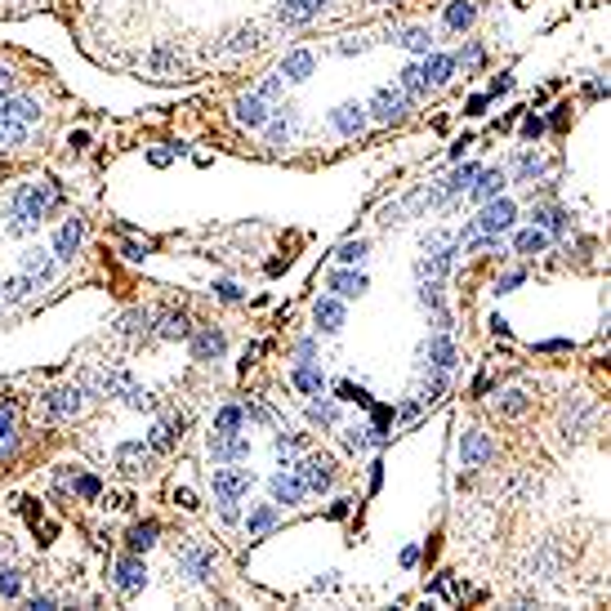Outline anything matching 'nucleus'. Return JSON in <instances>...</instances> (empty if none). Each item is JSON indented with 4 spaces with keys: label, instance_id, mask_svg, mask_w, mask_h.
<instances>
[{
    "label": "nucleus",
    "instance_id": "f257e3e1",
    "mask_svg": "<svg viewBox=\"0 0 611 611\" xmlns=\"http://www.w3.org/2000/svg\"><path fill=\"white\" fill-rule=\"evenodd\" d=\"M210 482H214V495H219L223 504H233V500H241V495H250L255 477L245 473V469H214Z\"/></svg>",
    "mask_w": 611,
    "mask_h": 611
},
{
    "label": "nucleus",
    "instance_id": "f03ea898",
    "mask_svg": "<svg viewBox=\"0 0 611 611\" xmlns=\"http://www.w3.org/2000/svg\"><path fill=\"white\" fill-rule=\"evenodd\" d=\"M514 219H518V210H514V201H491L482 214H477V223L473 228H482V233H504V228H514Z\"/></svg>",
    "mask_w": 611,
    "mask_h": 611
},
{
    "label": "nucleus",
    "instance_id": "7ed1b4c3",
    "mask_svg": "<svg viewBox=\"0 0 611 611\" xmlns=\"http://www.w3.org/2000/svg\"><path fill=\"white\" fill-rule=\"evenodd\" d=\"M459 459H464L469 469L487 464V459H491V442L477 433V428H464V437H459Z\"/></svg>",
    "mask_w": 611,
    "mask_h": 611
},
{
    "label": "nucleus",
    "instance_id": "20e7f679",
    "mask_svg": "<svg viewBox=\"0 0 611 611\" xmlns=\"http://www.w3.org/2000/svg\"><path fill=\"white\" fill-rule=\"evenodd\" d=\"M299 477H304V491H326V487H330V469H326L322 455L304 459V464H299Z\"/></svg>",
    "mask_w": 611,
    "mask_h": 611
},
{
    "label": "nucleus",
    "instance_id": "39448f33",
    "mask_svg": "<svg viewBox=\"0 0 611 611\" xmlns=\"http://www.w3.org/2000/svg\"><path fill=\"white\" fill-rule=\"evenodd\" d=\"M80 402H85V398H80L76 388H58V393H49V398H45V410H49V415H76Z\"/></svg>",
    "mask_w": 611,
    "mask_h": 611
},
{
    "label": "nucleus",
    "instance_id": "423d86ee",
    "mask_svg": "<svg viewBox=\"0 0 611 611\" xmlns=\"http://www.w3.org/2000/svg\"><path fill=\"white\" fill-rule=\"evenodd\" d=\"M299 495H304V482L299 477H272V500H282V504H299Z\"/></svg>",
    "mask_w": 611,
    "mask_h": 611
},
{
    "label": "nucleus",
    "instance_id": "0eeeda50",
    "mask_svg": "<svg viewBox=\"0 0 611 611\" xmlns=\"http://www.w3.org/2000/svg\"><path fill=\"white\" fill-rule=\"evenodd\" d=\"M500 188H504V174H500V170H487V174L473 184V201H487V196L500 192Z\"/></svg>",
    "mask_w": 611,
    "mask_h": 611
},
{
    "label": "nucleus",
    "instance_id": "6e6552de",
    "mask_svg": "<svg viewBox=\"0 0 611 611\" xmlns=\"http://www.w3.org/2000/svg\"><path fill=\"white\" fill-rule=\"evenodd\" d=\"M76 241H80V223H63V233H58V259H72L76 255Z\"/></svg>",
    "mask_w": 611,
    "mask_h": 611
},
{
    "label": "nucleus",
    "instance_id": "1a4fd4ad",
    "mask_svg": "<svg viewBox=\"0 0 611 611\" xmlns=\"http://www.w3.org/2000/svg\"><path fill=\"white\" fill-rule=\"evenodd\" d=\"M117 585H121L125 593H134V589L143 585V571H139V563H121V571H117Z\"/></svg>",
    "mask_w": 611,
    "mask_h": 611
},
{
    "label": "nucleus",
    "instance_id": "9d476101",
    "mask_svg": "<svg viewBox=\"0 0 611 611\" xmlns=\"http://www.w3.org/2000/svg\"><path fill=\"white\" fill-rule=\"evenodd\" d=\"M339 322H344V308L339 304H317V326H326V330H339Z\"/></svg>",
    "mask_w": 611,
    "mask_h": 611
},
{
    "label": "nucleus",
    "instance_id": "9b49d317",
    "mask_svg": "<svg viewBox=\"0 0 611 611\" xmlns=\"http://www.w3.org/2000/svg\"><path fill=\"white\" fill-rule=\"evenodd\" d=\"M241 406H228V410H219V424H214V433H237L241 428Z\"/></svg>",
    "mask_w": 611,
    "mask_h": 611
},
{
    "label": "nucleus",
    "instance_id": "f8f14e48",
    "mask_svg": "<svg viewBox=\"0 0 611 611\" xmlns=\"http://www.w3.org/2000/svg\"><path fill=\"white\" fill-rule=\"evenodd\" d=\"M335 290H339V294H361V290H366V277L339 272V277H335Z\"/></svg>",
    "mask_w": 611,
    "mask_h": 611
},
{
    "label": "nucleus",
    "instance_id": "ddd939ff",
    "mask_svg": "<svg viewBox=\"0 0 611 611\" xmlns=\"http://www.w3.org/2000/svg\"><path fill=\"white\" fill-rule=\"evenodd\" d=\"M500 410H504V415H522V410H526V393L514 388L509 398H500Z\"/></svg>",
    "mask_w": 611,
    "mask_h": 611
},
{
    "label": "nucleus",
    "instance_id": "4468645a",
    "mask_svg": "<svg viewBox=\"0 0 611 611\" xmlns=\"http://www.w3.org/2000/svg\"><path fill=\"white\" fill-rule=\"evenodd\" d=\"M156 540V526L152 522H143V526H134V536H129V544H134V549H147V544Z\"/></svg>",
    "mask_w": 611,
    "mask_h": 611
},
{
    "label": "nucleus",
    "instance_id": "2eb2a0df",
    "mask_svg": "<svg viewBox=\"0 0 611 611\" xmlns=\"http://www.w3.org/2000/svg\"><path fill=\"white\" fill-rule=\"evenodd\" d=\"M294 384H299L304 393H317V388H322V375H317V371H304V366H299V371H294Z\"/></svg>",
    "mask_w": 611,
    "mask_h": 611
},
{
    "label": "nucleus",
    "instance_id": "dca6fc26",
    "mask_svg": "<svg viewBox=\"0 0 611 611\" xmlns=\"http://www.w3.org/2000/svg\"><path fill=\"white\" fill-rule=\"evenodd\" d=\"M514 245H518L522 255H536V250H544V237H540V233H522Z\"/></svg>",
    "mask_w": 611,
    "mask_h": 611
},
{
    "label": "nucleus",
    "instance_id": "f3484780",
    "mask_svg": "<svg viewBox=\"0 0 611 611\" xmlns=\"http://www.w3.org/2000/svg\"><path fill=\"white\" fill-rule=\"evenodd\" d=\"M433 361H437V366H451V361H455V349H451L447 339H437V344H433Z\"/></svg>",
    "mask_w": 611,
    "mask_h": 611
},
{
    "label": "nucleus",
    "instance_id": "a211bd4d",
    "mask_svg": "<svg viewBox=\"0 0 611 611\" xmlns=\"http://www.w3.org/2000/svg\"><path fill=\"white\" fill-rule=\"evenodd\" d=\"M268 526H272V509H259L250 518V531H268Z\"/></svg>",
    "mask_w": 611,
    "mask_h": 611
},
{
    "label": "nucleus",
    "instance_id": "6ab92c4d",
    "mask_svg": "<svg viewBox=\"0 0 611 611\" xmlns=\"http://www.w3.org/2000/svg\"><path fill=\"white\" fill-rule=\"evenodd\" d=\"M0 593H5V598H9V593H18V575H14V571H0Z\"/></svg>",
    "mask_w": 611,
    "mask_h": 611
},
{
    "label": "nucleus",
    "instance_id": "aec40b11",
    "mask_svg": "<svg viewBox=\"0 0 611 611\" xmlns=\"http://www.w3.org/2000/svg\"><path fill=\"white\" fill-rule=\"evenodd\" d=\"M76 491H80V495H98V482H94V477H80Z\"/></svg>",
    "mask_w": 611,
    "mask_h": 611
},
{
    "label": "nucleus",
    "instance_id": "412c9836",
    "mask_svg": "<svg viewBox=\"0 0 611 611\" xmlns=\"http://www.w3.org/2000/svg\"><path fill=\"white\" fill-rule=\"evenodd\" d=\"M5 433H9V406L0 410V437H5Z\"/></svg>",
    "mask_w": 611,
    "mask_h": 611
}]
</instances>
